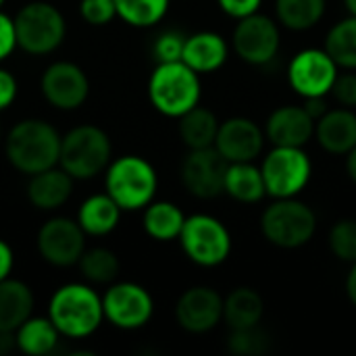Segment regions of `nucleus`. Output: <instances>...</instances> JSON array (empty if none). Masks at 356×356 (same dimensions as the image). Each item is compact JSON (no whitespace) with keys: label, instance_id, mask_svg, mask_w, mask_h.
Here are the masks:
<instances>
[{"label":"nucleus","instance_id":"1","mask_svg":"<svg viewBox=\"0 0 356 356\" xmlns=\"http://www.w3.org/2000/svg\"><path fill=\"white\" fill-rule=\"evenodd\" d=\"M63 136L44 119H23L10 127L4 140V154L13 169L33 175L58 165Z\"/></svg>","mask_w":356,"mask_h":356},{"label":"nucleus","instance_id":"2","mask_svg":"<svg viewBox=\"0 0 356 356\" xmlns=\"http://www.w3.org/2000/svg\"><path fill=\"white\" fill-rule=\"evenodd\" d=\"M48 317L60 336L71 340L90 338L104 321L102 296L88 284H65L50 296Z\"/></svg>","mask_w":356,"mask_h":356},{"label":"nucleus","instance_id":"3","mask_svg":"<svg viewBox=\"0 0 356 356\" xmlns=\"http://www.w3.org/2000/svg\"><path fill=\"white\" fill-rule=\"evenodd\" d=\"M200 73H196L184 60L156 63L148 79V98L161 115L179 119L200 104Z\"/></svg>","mask_w":356,"mask_h":356},{"label":"nucleus","instance_id":"4","mask_svg":"<svg viewBox=\"0 0 356 356\" xmlns=\"http://www.w3.org/2000/svg\"><path fill=\"white\" fill-rule=\"evenodd\" d=\"M156 169L138 154H125L108 163L104 173V192L121 211H144L156 196Z\"/></svg>","mask_w":356,"mask_h":356},{"label":"nucleus","instance_id":"5","mask_svg":"<svg viewBox=\"0 0 356 356\" xmlns=\"http://www.w3.org/2000/svg\"><path fill=\"white\" fill-rule=\"evenodd\" d=\"M113 156V144L104 129L98 125H77L60 140L58 165L79 181L92 179L106 171Z\"/></svg>","mask_w":356,"mask_h":356},{"label":"nucleus","instance_id":"6","mask_svg":"<svg viewBox=\"0 0 356 356\" xmlns=\"http://www.w3.org/2000/svg\"><path fill=\"white\" fill-rule=\"evenodd\" d=\"M261 232L269 244L294 250L313 240L317 232V215L307 202L296 200V196L275 198V202L263 211Z\"/></svg>","mask_w":356,"mask_h":356},{"label":"nucleus","instance_id":"7","mask_svg":"<svg viewBox=\"0 0 356 356\" xmlns=\"http://www.w3.org/2000/svg\"><path fill=\"white\" fill-rule=\"evenodd\" d=\"M13 21L17 46L33 56L54 52L67 35V21L63 13L54 4L44 0L27 2L17 10Z\"/></svg>","mask_w":356,"mask_h":356},{"label":"nucleus","instance_id":"8","mask_svg":"<svg viewBox=\"0 0 356 356\" xmlns=\"http://www.w3.org/2000/svg\"><path fill=\"white\" fill-rule=\"evenodd\" d=\"M179 244L186 257L200 267H219L232 254L229 229L223 221L207 213L186 217Z\"/></svg>","mask_w":356,"mask_h":356},{"label":"nucleus","instance_id":"9","mask_svg":"<svg viewBox=\"0 0 356 356\" xmlns=\"http://www.w3.org/2000/svg\"><path fill=\"white\" fill-rule=\"evenodd\" d=\"M267 194L273 198H294L311 181L313 163L305 148L273 146L261 163Z\"/></svg>","mask_w":356,"mask_h":356},{"label":"nucleus","instance_id":"10","mask_svg":"<svg viewBox=\"0 0 356 356\" xmlns=\"http://www.w3.org/2000/svg\"><path fill=\"white\" fill-rule=\"evenodd\" d=\"M104 319L123 332L144 327L154 315V300L150 292L134 282H113L102 294Z\"/></svg>","mask_w":356,"mask_h":356},{"label":"nucleus","instance_id":"11","mask_svg":"<svg viewBox=\"0 0 356 356\" xmlns=\"http://www.w3.org/2000/svg\"><path fill=\"white\" fill-rule=\"evenodd\" d=\"M280 44H282V35L277 23L263 13H254L244 19H238V25L234 27L232 33V46L236 54L244 63L254 67L269 65L277 56Z\"/></svg>","mask_w":356,"mask_h":356},{"label":"nucleus","instance_id":"12","mask_svg":"<svg viewBox=\"0 0 356 356\" xmlns=\"http://www.w3.org/2000/svg\"><path fill=\"white\" fill-rule=\"evenodd\" d=\"M338 69L325 48H305L290 60L288 81L302 98L327 96L338 77Z\"/></svg>","mask_w":356,"mask_h":356},{"label":"nucleus","instance_id":"13","mask_svg":"<svg viewBox=\"0 0 356 356\" xmlns=\"http://www.w3.org/2000/svg\"><path fill=\"white\" fill-rule=\"evenodd\" d=\"M40 257L52 267H73L86 250V232L77 219L52 217L48 219L35 238Z\"/></svg>","mask_w":356,"mask_h":356},{"label":"nucleus","instance_id":"14","mask_svg":"<svg viewBox=\"0 0 356 356\" xmlns=\"http://www.w3.org/2000/svg\"><path fill=\"white\" fill-rule=\"evenodd\" d=\"M227 167L229 163L215 146L190 150L181 163V184L192 196L213 200L225 192Z\"/></svg>","mask_w":356,"mask_h":356},{"label":"nucleus","instance_id":"15","mask_svg":"<svg viewBox=\"0 0 356 356\" xmlns=\"http://www.w3.org/2000/svg\"><path fill=\"white\" fill-rule=\"evenodd\" d=\"M40 92L50 106L58 111H75L90 96V79L79 65L56 60L44 69Z\"/></svg>","mask_w":356,"mask_h":356},{"label":"nucleus","instance_id":"16","mask_svg":"<svg viewBox=\"0 0 356 356\" xmlns=\"http://www.w3.org/2000/svg\"><path fill=\"white\" fill-rule=\"evenodd\" d=\"M223 319V296L211 286L188 288L175 305V321L190 334H207Z\"/></svg>","mask_w":356,"mask_h":356},{"label":"nucleus","instance_id":"17","mask_svg":"<svg viewBox=\"0 0 356 356\" xmlns=\"http://www.w3.org/2000/svg\"><path fill=\"white\" fill-rule=\"evenodd\" d=\"M265 129H261L248 117H229L219 125L215 148L227 163L257 161L265 146Z\"/></svg>","mask_w":356,"mask_h":356},{"label":"nucleus","instance_id":"18","mask_svg":"<svg viewBox=\"0 0 356 356\" xmlns=\"http://www.w3.org/2000/svg\"><path fill=\"white\" fill-rule=\"evenodd\" d=\"M265 136L273 146L305 148L315 138V119L305 106L286 104L269 115L265 123Z\"/></svg>","mask_w":356,"mask_h":356},{"label":"nucleus","instance_id":"19","mask_svg":"<svg viewBox=\"0 0 356 356\" xmlns=\"http://www.w3.org/2000/svg\"><path fill=\"white\" fill-rule=\"evenodd\" d=\"M315 140L325 152L346 156L356 146L355 108H330L321 119L315 121Z\"/></svg>","mask_w":356,"mask_h":356},{"label":"nucleus","instance_id":"20","mask_svg":"<svg viewBox=\"0 0 356 356\" xmlns=\"http://www.w3.org/2000/svg\"><path fill=\"white\" fill-rule=\"evenodd\" d=\"M73 177L60 167H50L46 171L29 175L27 181V200L31 207L40 211H56L60 209L73 194Z\"/></svg>","mask_w":356,"mask_h":356},{"label":"nucleus","instance_id":"21","mask_svg":"<svg viewBox=\"0 0 356 356\" xmlns=\"http://www.w3.org/2000/svg\"><path fill=\"white\" fill-rule=\"evenodd\" d=\"M229 44L217 31H196L186 38L181 60L196 73H215L227 63Z\"/></svg>","mask_w":356,"mask_h":356},{"label":"nucleus","instance_id":"22","mask_svg":"<svg viewBox=\"0 0 356 356\" xmlns=\"http://www.w3.org/2000/svg\"><path fill=\"white\" fill-rule=\"evenodd\" d=\"M33 292L21 282L6 277L0 282V330L15 332L23 321H27L33 313Z\"/></svg>","mask_w":356,"mask_h":356},{"label":"nucleus","instance_id":"23","mask_svg":"<svg viewBox=\"0 0 356 356\" xmlns=\"http://www.w3.org/2000/svg\"><path fill=\"white\" fill-rule=\"evenodd\" d=\"M121 207L104 192V194H94L88 196L79 211H77V223L86 232V236H108L111 232L117 229L119 219H121Z\"/></svg>","mask_w":356,"mask_h":356},{"label":"nucleus","instance_id":"24","mask_svg":"<svg viewBox=\"0 0 356 356\" xmlns=\"http://www.w3.org/2000/svg\"><path fill=\"white\" fill-rule=\"evenodd\" d=\"M263 313H265V302L254 288L240 286L223 298V321L227 323L229 330L259 325Z\"/></svg>","mask_w":356,"mask_h":356},{"label":"nucleus","instance_id":"25","mask_svg":"<svg viewBox=\"0 0 356 356\" xmlns=\"http://www.w3.org/2000/svg\"><path fill=\"white\" fill-rule=\"evenodd\" d=\"M225 194L244 204L261 202L267 196L261 167H257L254 161L229 163L225 173Z\"/></svg>","mask_w":356,"mask_h":356},{"label":"nucleus","instance_id":"26","mask_svg":"<svg viewBox=\"0 0 356 356\" xmlns=\"http://www.w3.org/2000/svg\"><path fill=\"white\" fill-rule=\"evenodd\" d=\"M186 223V215L184 211L169 200H152L146 209H144V217H142V225L144 232L156 240V242H171V240H179V234L184 229Z\"/></svg>","mask_w":356,"mask_h":356},{"label":"nucleus","instance_id":"27","mask_svg":"<svg viewBox=\"0 0 356 356\" xmlns=\"http://www.w3.org/2000/svg\"><path fill=\"white\" fill-rule=\"evenodd\" d=\"M17 350L27 356L50 355L60 338V332L50 321V317H29L15 330Z\"/></svg>","mask_w":356,"mask_h":356},{"label":"nucleus","instance_id":"28","mask_svg":"<svg viewBox=\"0 0 356 356\" xmlns=\"http://www.w3.org/2000/svg\"><path fill=\"white\" fill-rule=\"evenodd\" d=\"M219 125L221 123L217 115L211 108L198 104L179 117V138L188 146V150L209 148L215 146Z\"/></svg>","mask_w":356,"mask_h":356},{"label":"nucleus","instance_id":"29","mask_svg":"<svg viewBox=\"0 0 356 356\" xmlns=\"http://www.w3.org/2000/svg\"><path fill=\"white\" fill-rule=\"evenodd\" d=\"M327 0H275L277 21L292 31L315 27L325 15Z\"/></svg>","mask_w":356,"mask_h":356},{"label":"nucleus","instance_id":"30","mask_svg":"<svg viewBox=\"0 0 356 356\" xmlns=\"http://www.w3.org/2000/svg\"><path fill=\"white\" fill-rule=\"evenodd\" d=\"M77 267H79V273L83 275V280H88L90 284L108 286L119 277L121 263L113 250H108L104 246H96V248L83 250V254L77 261Z\"/></svg>","mask_w":356,"mask_h":356},{"label":"nucleus","instance_id":"31","mask_svg":"<svg viewBox=\"0 0 356 356\" xmlns=\"http://www.w3.org/2000/svg\"><path fill=\"white\" fill-rule=\"evenodd\" d=\"M325 50L340 69L356 71V17L348 15L338 21L325 38Z\"/></svg>","mask_w":356,"mask_h":356},{"label":"nucleus","instance_id":"32","mask_svg":"<svg viewBox=\"0 0 356 356\" xmlns=\"http://www.w3.org/2000/svg\"><path fill=\"white\" fill-rule=\"evenodd\" d=\"M171 0H115L117 17L131 27H152L161 23Z\"/></svg>","mask_w":356,"mask_h":356},{"label":"nucleus","instance_id":"33","mask_svg":"<svg viewBox=\"0 0 356 356\" xmlns=\"http://www.w3.org/2000/svg\"><path fill=\"white\" fill-rule=\"evenodd\" d=\"M271 346L269 334L259 325L232 330L227 338V348L234 356H263Z\"/></svg>","mask_w":356,"mask_h":356},{"label":"nucleus","instance_id":"34","mask_svg":"<svg viewBox=\"0 0 356 356\" xmlns=\"http://www.w3.org/2000/svg\"><path fill=\"white\" fill-rule=\"evenodd\" d=\"M330 248L342 263H356V219H340L330 232Z\"/></svg>","mask_w":356,"mask_h":356},{"label":"nucleus","instance_id":"35","mask_svg":"<svg viewBox=\"0 0 356 356\" xmlns=\"http://www.w3.org/2000/svg\"><path fill=\"white\" fill-rule=\"evenodd\" d=\"M186 38L181 31L177 29H167L163 33L156 35L154 44H152V54L156 63H171V60H181L184 54V44Z\"/></svg>","mask_w":356,"mask_h":356},{"label":"nucleus","instance_id":"36","mask_svg":"<svg viewBox=\"0 0 356 356\" xmlns=\"http://www.w3.org/2000/svg\"><path fill=\"white\" fill-rule=\"evenodd\" d=\"M79 15L88 25L102 27L117 17V6L115 0H81Z\"/></svg>","mask_w":356,"mask_h":356},{"label":"nucleus","instance_id":"37","mask_svg":"<svg viewBox=\"0 0 356 356\" xmlns=\"http://www.w3.org/2000/svg\"><path fill=\"white\" fill-rule=\"evenodd\" d=\"M342 106L356 108V73L346 69V73H338L334 88L330 92Z\"/></svg>","mask_w":356,"mask_h":356},{"label":"nucleus","instance_id":"38","mask_svg":"<svg viewBox=\"0 0 356 356\" xmlns=\"http://www.w3.org/2000/svg\"><path fill=\"white\" fill-rule=\"evenodd\" d=\"M17 46V33H15V21L6 13L0 10V63L6 60Z\"/></svg>","mask_w":356,"mask_h":356},{"label":"nucleus","instance_id":"39","mask_svg":"<svg viewBox=\"0 0 356 356\" xmlns=\"http://www.w3.org/2000/svg\"><path fill=\"white\" fill-rule=\"evenodd\" d=\"M221 10L234 19H244L248 15H254L259 13L263 0H217Z\"/></svg>","mask_w":356,"mask_h":356},{"label":"nucleus","instance_id":"40","mask_svg":"<svg viewBox=\"0 0 356 356\" xmlns=\"http://www.w3.org/2000/svg\"><path fill=\"white\" fill-rule=\"evenodd\" d=\"M17 92H19V83H17L15 75L0 67V113L6 111L15 102Z\"/></svg>","mask_w":356,"mask_h":356},{"label":"nucleus","instance_id":"41","mask_svg":"<svg viewBox=\"0 0 356 356\" xmlns=\"http://www.w3.org/2000/svg\"><path fill=\"white\" fill-rule=\"evenodd\" d=\"M13 265H15V254H13V248L8 242L0 240V282L10 277V271H13Z\"/></svg>","mask_w":356,"mask_h":356},{"label":"nucleus","instance_id":"42","mask_svg":"<svg viewBox=\"0 0 356 356\" xmlns=\"http://www.w3.org/2000/svg\"><path fill=\"white\" fill-rule=\"evenodd\" d=\"M305 108H307V113L317 121V119H321L327 111H330V104H327V100H325V96H315V98H305V104H302Z\"/></svg>","mask_w":356,"mask_h":356},{"label":"nucleus","instance_id":"43","mask_svg":"<svg viewBox=\"0 0 356 356\" xmlns=\"http://www.w3.org/2000/svg\"><path fill=\"white\" fill-rule=\"evenodd\" d=\"M15 348H17L15 332H2V330H0V356L10 355Z\"/></svg>","mask_w":356,"mask_h":356},{"label":"nucleus","instance_id":"44","mask_svg":"<svg viewBox=\"0 0 356 356\" xmlns=\"http://www.w3.org/2000/svg\"><path fill=\"white\" fill-rule=\"evenodd\" d=\"M346 296L353 302V307H356V263H353V267L346 275Z\"/></svg>","mask_w":356,"mask_h":356},{"label":"nucleus","instance_id":"45","mask_svg":"<svg viewBox=\"0 0 356 356\" xmlns=\"http://www.w3.org/2000/svg\"><path fill=\"white\" fill-rule=\"evenodd\" d=\"M346 173L353 179V184H356V146L346 154Z\"/></svg>","mask_w":356,"mask_h":356},{"label":"nucleus","instance_id":"46","mask_svg":"<svg viewBox=\"0 0 356 356\" xmlns=\"http://www.w3.org/2000/svg\"><path fill=\"white\" fill-rule=\"evenodd\" d=\"M344 6H346L348 15H355L356 17V0H344Z\"/></svg>","mask_w":356,"mask_h":356},{"label":"nucleus","instance_id":"47","mask_svg":"<svg viewBox=\"0 0 356 356\" xmlns=\"http://www.w3.org/2000/svg\"><path fill=\"white\" fill-rule=\"evenodd\" d=\"M2 4H4V0H0V6H2Z\"/></svg>","mask_w":356,"mask_h":356}]
</instances>
